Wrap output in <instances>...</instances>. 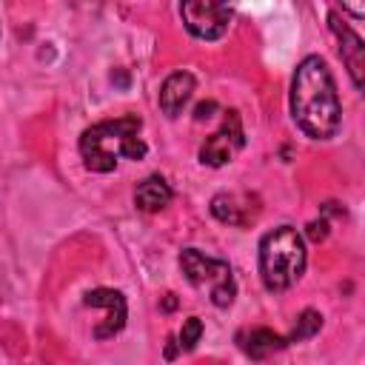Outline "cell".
I'll list each match as a JSON object with an SVG mask.
<instances>
[{
    "mask_svg": "<svg viewBox=\"0 0 365 365\" xmlns=\"http://www.w3.org/2000/svg\"><path fill=\"white\" fill-rule=\"evenodd\" d=\"M194 88H197V83H194V77L188 71H174L171 77H165V83L160 88V108H163V114L165 117H177L188 106Z\"/></svg>",
    "mask_w": 365,
    "mask_h": 365,
    "instance_id": "cell-9",
    "label": "cell"
},
{
    "mask_svg": "<svg viewBox=\"0 0 365 365\" xmlns=\"http://www.w3.org/2000/svg\"><path fill=\"white\" fill-rule=\"evenodd\" d=\"M245 143V134H242V123H240V114L237 111H225V120L222 125L202 143L200 148V163L205 165H225L234 160V154L242 148Z\"/></svg>",
    "mask_w": 365,
    "mask_h": 365,
    "instance_id": "cell-6",
    "label": "cell"
},
{
    "mask_svg": "<svg viewBox=\"0 0 365 365\" xmlns=\"http://www.w3.org/2000/svg\"><path fill=\"white\" fill-rule=\"evenodd\" d=\"M34 365H40V362H34Z\"/></svg>",
    "mask_w": 365,
    "mask_h": 365,
    "instance_id": "cell-17",
    "label": "cell"
},
{
    "mask_svg": "<svg viewBox=\"0 0 365 365\" xmlns=\"http://www.w3.org/2000/svg\"><path fill=\"white\" fill-rule=\"evenodd\" d=\"M231 14L234 11L225 3H214V0H188L180 6V17H182L185 29L200 40L222 37L228 31Z\"/></svg>",
    "mask_w": 365,
    "mask_h": 365,
    "instance_id": "cell-5",
    "label": "cell"
},
{
    "mask_svg": "<svg viewBox=\"0 0 365 365\" xmlns=\"http://www.w3.org/2000/svg\"><path fill=\"white\" fill-rule=\"evenodd\" d=\"M311 237H314V240H322V237H325V222H314V225H311Z\"/></svg>",
    "mask_w": 365,
    "mask_h": 365,
    "instance_id": "cell-16",
    "label": "cell"
},
{
    "mask_svg": "<svg viewBox=\"0 0 365 365\" xmlns=\"http://www.w3.org/2000/svg\"><path fill=\"white\" fill-rule=\"evenodd\" d=\"M328 23H331V31L339 40V54H342V60L348 66V74H351L354 86L362 88V68H365V46H362V37L351 26H345V20H339L336 11L328 14Z\"/></svg>",
    "mask_w": 365,
    "mask_h": 365,
    "instance_id": "cell-8",
    "label": "cell"
},
{
    "mask_svg": "<svg viewBox=\"0 0 365 365\" xmlns=\"http://www.w3.org/2000/svg\"><path fill=\"white\" fill-rule=\"evenodd\" d=\"M145 143L140 140V117H120L106 120L83 131L80 137V157L88 171H114L120 157L143 160Z\"/></svg>",
    "mask_w": 365,
    "mask_h": 365,
    "instance_id": "cell-2",
    "label": "cell"
},
{
    "mask_svg": "<svg viewBox=\"0 0 365 365\" xmlns=\"http://www.w3.org/2000/svg\"><path fill=\"white\" fill-rule=\"evenodd\" d=\"M180 268H182L185 279L194 288H205L208 291V297H211V302L217 308H228L234 302L237 282H234L231 265L225 259H214V257H205L197 248H185L180 254Z\"/></svg>",
    "mask_w": 365,
    "mask_h": 365,
    "instance_id": "cell-4",
    "label": "cell"
},
{
    "mask_svg": "<svg viewBox=\"0 0 365 365\" xmlns=\"http://www.w3.org/2000/svg\"><path fill=\"white\" fill-rule=\"evenodd\" d=\"M319 325H322V317H319L317 311H302V314H299V319H297V328H294L291 339H305V336H314V334L319 331ZM291 339H288V342H291Z\"/></svg>",
    "mask_w": 365,
    "mask_h": 365,
    "instance_id": "cell-13",
    "label": "cell"
},
{
    "mask_svg": "<svg viewBox=\"0 0 365 365\" xmlns=\"http://www.w3.org/2000/svg\"><path fill=\"white\" fill-rule=\"evenodd\" d=\"M134 202H137L140 211L154 214V211H160V208H165V205L171 202V188H168V182H165L160 174H151V177H145V180L137 185Z\"/></svg>",
    "mask_w": 365,
    "mask_h": 365,
    "instance_id": "cell-12",
    "label": "cell"
},
{
    "mask_svg": "<svg viewBox=\"0 0 365 365\" xmlns=\"http://www.w3.org/2000/svg\"><path fill=\"white\" fill-rule=\"evenodd\" d=\"M211 214L228 225H248L257 217V205H251L248 194H217L211 200Z\"/></svg>",
    "mask_w": 365,
    "mask_h": 365,
    "instance_id": "cell-10",
    "label": "cell"
},
{
    "mask_svg": "<svg viewBox=\"0 0 365 365\" xmlns=\"http://www.w3.org/2000/svg\"><path fill=\"white\" fill-rule=\"evenodd\" d=\"M86 308H103L106 311V319L94 328V339H108L114 334L123 331L125 325V299L120 291H111V288H94L86 294L83 299Z\"/></svg>",
    "mask_w": 365,
    "mask_h": 365,
    "instance_id": "cell-7",
    "label": "cell"
},
{
    "mask_svg": "<svg viewBox=\"0 0 365 365\" xmlns=\"http://www.w3.org/2000/svg\"><path fill=\"white\" fill-rule=\"evenodd\" d=\"M200 336H202V322L197 319V317H188L185 322H182V331H180V351H191L197 342H200Z\"/></svg>",
    "mask_w": 365,
    "mask_h": 365,
    "instance_id": "cell-14",
    "label": "cell"
},
{
    "mask_svg": "<svg viewBox=\"0 0 365 365\" xmlns=\"http://www.w3.org/2000/svg\"><path fill=\"white\" fill-rule=\"evenodd\" d=\"M285 345H288V339L279 336V334H274V331H268V328H251V331L240 334V348L251 359H268L271 354L282 351Z\"/></svg>",
    "mask_w": 365,
    "mask_h": 365,
    "instance_id": "cell-11",
    "label": "cell"
},
{
    "mask_svg": "<svg viewBox=\"0 0 365 365\" xmlns=\"http://www.w3.org/2000/svg\"><path fill=\"white\" fill-rule=\"evenodd\" d=\"M305 271V242L297 228L279 225L259 240V277L268 291L291 288Z\"/></svg>",
    "mask_w": 365,
    "mask_h": 365,
    "instance_id": "cell-3",
    "label": "cell"
},
{
    "mask_svg": "<svg viewBox=\"0 0 365 365\" xmlns=\"http://www.w3.org/2000/svg\"><path fill=\"white\" fill-rule=\"evenodd\" d=\"M291 114L294 123L314 140H328L339 131L342 106L328 63L319 54H308L291 83Z\"/></svg>",
    "mask_w": 365,
    "mask_h": 365,
    "instance_id": "cell-1",
    "label": "cell"
},
{
    "mask_svg": "<svg viewBox=\"0 0 365 365\" xmlns=\"http://www.w3.org/2000/svg\"><path fill=\"white\" fill-rule=\"evenodd\" d=\"M211 111H214V103H202V106H197V120L211 117Z\"/></svg>",
    "mask_w": 365,
    "mask_h": 365,
    "instance_id": "cell-15",
    "label": "cell"
}]
</instances>
